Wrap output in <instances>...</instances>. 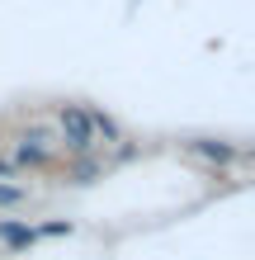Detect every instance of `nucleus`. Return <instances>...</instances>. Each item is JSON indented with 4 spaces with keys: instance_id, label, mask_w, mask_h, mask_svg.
<instances>
[{
    "instance_id": "7ed1b4c3",
    "label": "nucleus",
    "mask_w": 255,
    "mask_h": 260,
    "mask_svg": "<svg viewBox=\"0 0 255 260\" xmlns=\"http://www.w3.org/2000/svg\"><path fill=\"white\" fill-rule=\"evenodd\" d=\"M185 151L199 156V161H208V166H232V161L246 156L236 142H222V137H185Z\"/></svg>"
},
{
    "instance_id": "20e7f679",
    "label": "nucleus",
    "mask_w": 255,
    "mask_h": 260,
    "mask_svg": "<svg viewBox=\"0 0 255 260\" xmlns=\"http://www.w3.org/2000/svg\"><path fill=\"white\" fill-rule=\"evenodd\" d=\"M0 246H5L10 255H24L38 246V227L24 222V218H0Z\"/></svg>"
},
{
    "instance_id": "0eeeda50",
    "label": "nucleus",
    "mask_w": 255,
    "mask_h": 260,
    "mask_svg": "<svg viewBox=\"0 0 255 260\" xmlns=\"http://www.w3.org/2000/svg\"><path fill=\"white\" fill-rule=\"evenodd\" d=\"M38 227V241L43 237H71V232H76V222H66V218H52V222H33Z\"/></svg>"
},
{
    "instance_id": "39448f33",
    "label": "nucleus",
    "mask_w": 255,
    "mask_h": 260,
    "mask_svg": "<svg viewBox=\"0 0 255 260\" xmlns=\"http://www.w3.org/2000/svg\"><path fill=\"white\" fill-rule=\"evenodd\" d=\"M85 118H90V133H95V142H99L104 151L118 147V142L128 137V133H123V123H118L109 109H99V104H85Z\"/></svg>"
},
{
    "instance_id": "f257e3e1",
    "label": "nucleus",
    "mask_w": 255,
    "mask_h": 260,
    "mask_svg": "<svg viewBox=\"0 0 255 260\" xmlns=\"http://www.w3.org/2000/svg\"><path fill=\"white\" fill-rule=\"evenodd\" d=\"M57 118V151H66V156H85V151H99L95 133H90V118H85V104H57L52 109Z\"/></svg>"
},
{
    "instance_id": "f03ea898",
    "label": "nucleus",
    "mask_w": 255,
    "mask_h": 260,
    "mask_svg": "<svg viewBox=\"0 0 255 260\" xmlns=\"http://www.w3.org/2000/svg\"><path fill=\"white\" fill-rule=\"evenodd\" d=\"M57 185H71V189H85V185H95V180L109 175V161L99 156V151H85V156H66L62 166H57Z\"/></svg>"
},
{
    "instance_id": "423d86ee",
    "label": "nucleus",
    "mask_w": 255,
    "mask_h": 260,
    "mask_svg": "<svg viewBox=\"0 0 255 260\" xmlns=\"http://www.w3.org/2000/svg\"><path fill=\"white\" fill-rule=\"evenodd\" d=\"M28 204V185H10L0 180V208H24Z\"/></svg>"
},
{
    "instance_id": "6e6552de",
    "label": "nucleus",
    "mask_w": 255,
    "mask_h": 260,
    "mask_svg": "<svg viewBox=\"0 0 255 260\" xmlns=\"http://www.w3.org/2000/svg\"><path fill=\"white\" fill-rule=\"evenodd\" d=\"M0 175H19V166H14L10 151H0Z\"/></svg>"
}]
</instances>
